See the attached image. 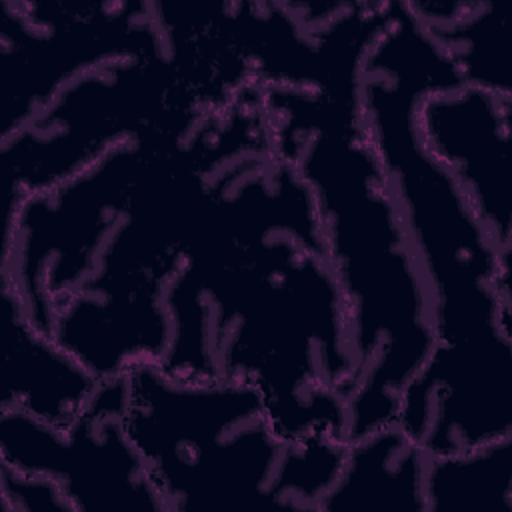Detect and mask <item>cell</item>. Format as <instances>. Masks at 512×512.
Masks as SVG:
<instances>
[{
  "label": "cell",
  "instance_id": "cell-1",
  "mask_svg": "<svg viewBox=\"0 0 512 512\" xmlns=\"http://www.w3.org/2000/svg\"><path fill=\"white\" fill-rule=\"evenodd\" d=\"M160 366L246 382L286 438L348 442L356 360L324 240H202L164 288Z\"/></svg>",
  "mask_w": 512,
  "mask_h": 512
},
{
  "label": "cell",
  "instance_id": "cell-2",
  "mask_svg": "<svg viewBox=\"0 0 512 512\" xmlns=\"http://www.w3.org/2000/svg\"><path fill=\"white\" fill-rule=\"evenodd\" d=\"M272 140L312 190L356 360L348 442L396 422L398 400L436 346L432 300L358 98L266 88Z\"/></svg>",
  "mask_w": 512,
  "mask_h": 512
},
{
  "label": "cell",
  "instance_id": "cell-3",
  "mask_svg": "<svg viewBox=\"0 0 512 512\" xmlns=\"http://www.w3.org/2000/svg\"><path fill=\"white\" fill-rule=\"evenodd\" d=\"M458 84L456 68L406 2L390 0L360 64V120L426 278L436 344L512 336V256L496 246L418 128L424 98Z\"/></svg>",
  "mask_w": 512,
  "mask_h": 512
},
{
  "label": "cell",
  "instance_id": "cell-4",
  "mask_svg": "<svg viewBox=\"0 0 512 512\" xmlns=\"http://www.w3.org/2000/svg\"><path fill=\"white\" fill-rule=\"evenodd\" d=\"M126 432L164 512H320L344 462L338 438H286L246 382L188 378L144 362L126 374Z\"/></svg>",
  "mask_w": 512,
  "mask_h": 512
},
{
  "label": "cell",
  "instance_id": "cell-5",
  "mask_svg": "<svg viewBox=\"0 0 512 512\" xmlns=\"http://www.w3.org/2000/svg\"><path fill=\"white\" fill-rule=\"evenodd\" d=\"M208 110L164 36L156 50L80 72L20 128L0 138L4 192L26 196L52 188L118 146L182 128Z\"/></svg>",
  "mask_w": 512,
  "mask_h": 512
},
{
  "label": "cell",
  "instance_id": "cell-6",
  "mask_svg": "<svg viewBox=\"0 0 512 512\" xmlns=\"http://www.w3.org/2000/svg\"><path fill=\"white\" fill-rule=\"evenodd\" d=\"M156 2H0V138L20 128L80 72L156 50Z\"/></svg>",
  "mask_w": 512,
  "mask_h": 512
},
{
  "label": "cell",
  "instance_id": "cell-7",
  "mask_svg": "<svg viewBox=\"0 0 512 512\" xmlns=\"http://www.w3.org/2000/svg\"><path fill=\"white\" fill-rule=\"evenodd\" d=\"M124 412L126 376L100 380L68 426L0 410V462L58 482L74 512H164Z\"/></svg>",
  "mask_w": 512,
  "mask_h": 512
},
{
  "label": "cell",
  "instance_id": "cell-8",
  "mask_svg": "<svg viewBox=\"0 0 512 512\" xmlns=\"http://www.w3.org/2000/svg\"><path fill=\"white\" fill-rule=\"evenodd\" d=\"M380 2H226L232 42L260 88L358 98L360 64L382 30Z\"/></svg>",
  "mask_w": 512,
  "mask_h": 512
},
{
  "label": "cell",
  "instance_id": "cell-9",
  "mask_svg": "<svg viewBox=\"0 0 512 512\" xmlns=\"http://www.w3.org/2000/svg\"><path fill=\"white\" fill-rule=\"evenodd\" d=\"M396 424L428 456L512 436V336L436 344L402 390Z\"/></svg>",
  "mask_w": 512,
  "mask_h": 512
},
{
  "label": "cell",
  "instance_id": "cell-10",
  "mask_svg": "<svg viewBox=\"0 0 512 512\" xmlns=\"http://www.w3.org/2000/svg\"><path fill=\"white\" fill-rule=\"evenodd\" d=\"M418 128L496 246L512 256V98L462 82L424 98Z\"/></svg>",
  "mask_w": 512,
  "mask_h": 512
},
{
  "label": "cell",
  "instance_id": "cell-11",
  "mask_svg": "<svg viewBox=\"0 0 512 512\" xmlns=\"http://www.w3.org/2000/svg\"><path fill=\"white\" fill-rule=\"evenodd\" d=\"M0 310L4 348L0 410H20L48 424L68 426L100 380L30 322L2 282Z\"/></svg>",
  "mask_w": 512,
  "mask_h": 512
},
{
  "label": "cell",
  "instance_id": "cell-12",
  "mask_svg": "<svg viewBox=\"0 0 512 512\" xmlns=\"http://www.w3.org/2000/svg\"><path fill=\"white\" fill-rule=\"evenodd\" d=\"M430 456L394 422L346 444L320 512H426Z\"/></svg>",
  "mask_w": 512,
  "mask_h": 512
},
{
  "label": "cell",
  "instance_id": "cell-13",
  "mask_svg": "<svg viewBox=\"0 0 512 512\" xmlns=\"http://www.w3.org/2000/svg\"><path fill=\"white\" fill-rule=\"evenodd\" d=\"M464 84L512 98V42L504 6L490 0H404Z\"/></svg>",
  "mask_w": 512,
  "mask_h": 512
},
{
  "label": "cell",
  "instance_id": "cell-14",
  "mask_svg": "<svg viewBox=\"0 0 512 512\" xmlns=\"http://www.w3.org/2000/svg\"><path fill=\"white\" fill-rule=\"evenodd\" d=\"M426 512H512V436L430 456Z\"/></svg>",
  "mask_w": 512,
  "mask_h": 512
},
{
  "label": "cell",
  "instance_id": "cell-15",
  "mask_svg": "<svg viewBox=\"0 0 512 512\" xmlns=\"http://www.w3.org/2000/svg\"><path fill=\"white\" fill-rule=\"evenodd\" d=\"M2 512H74L58 482L0 462Z\"/></svg>",
  "mask_w": 512,
  "mask_h": 512
}]
</instances>
